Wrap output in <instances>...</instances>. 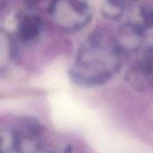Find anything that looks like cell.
<instances>
[{
  "label": "cell",
  "mask_w": 153,
  "mask_h": 153,
  "mask_svg": "<svg viewBox=\"0 0 153 153\" xmlns=\"http://www.w3.org/2000/svg\"><path fill=\"white\" fill-rule=\"evenodd\" d=\"M51 7V14L65 27H80L91 17L88 5L82 2H56Z\"/></svg>",
  "instance_id": "cell-1"
},
{
  "label": "cell",
  "mask_w": 153,
  "mask_h": 153,
  "mask_svg": "<svg viewBox=\"0 0 153 153\" xmlns=\"http://www.w3.org/2000/svg\"><path fill=\"white\" fill-rule=\"evenodd\" d=\"M39 31V21L36 17H26L22 20L20 26V34L23 39L35 38Z\"/></svg>",
  "instance_id": "cell-2"
}]
</instances>
